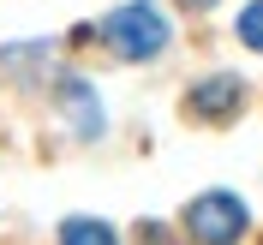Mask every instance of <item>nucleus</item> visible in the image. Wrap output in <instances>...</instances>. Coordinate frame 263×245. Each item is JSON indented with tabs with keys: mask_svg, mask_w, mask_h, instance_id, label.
<instances>
[{
	"mask_svg": "<svg viewBox=\"0 0 263 245\" xmlns=\"http://www.w3.org/2000/svg\"><path fill=\"white\" fill-rule=\"evenodd\" d=\"M102 42L120 54V60H156L167 48V18L149 6V0H126L120 12L102 18Z\"/></svg>",
	"mask_w": 263,
	"mask_h": 245,
	"instance_id": "nucleus-1",
	"label": "nucleus"
},
{
	"mask_svg": "<svg viewBox=\"0 0 263 245\" xmlns=\"http://www.w3.org/2000/svg\"><path fill=\"white\" fill-rule=\"evenodd\" d=\"M185 233L197 245H233L246 233V203L233 192H203L192 197V210H185Z\"/></svg>",
	"mask_w": 263,
	"mask_h": 245,
	"instance_id": "nucleus-2",
	"label": "nucleus"
},
{
	"mask_svg": "<svg viewBox=\"0 0 263 245\" xmlns=\"http://www.w3.org/2000/svg\"><path fill=\"white\" fill-rule=\"evenodd\" d=\"M239 102H246V84L233 78V72H215V78H203L192 96H185V114L215 120V126H221V120H233V114H239Z\"/></svg>",
	"mask_w": 263,
	"mask_h": 245,
	"instance_id": "nucleus-3",
	"label": "nucleus"
},
{
	"mask_svg": "<svg viewBox=\"0 0 263 245\" xmlns=\"http://www.w3.org/2000/svg\"><path fill=\"white\" fill-rule=\"evenodd\" d=\"M60 108L66 114H72V131H78V138H96L102 131V102H96V90H90V84H66L60 90Z\"/></svg>",
	"mask_w": 263,
	"mask_h": 245,
	"instance_id": "nucleus-4",
	"label": "nucleus"
},
{
	"mask_svg": "<svg viewBox=\"0 0 263 245\" xmlns=\"http://www.w3.org/2000/svg\"><path fill=\"white\" fill-rule=\"evenodd\" d=\"M60 245H120V239H114V228H108V221L78 215V221H66V228H60Z\"/></svg>",
	"mask_w": 263,
	"mask_h": 245,
	"instance_id": "nucleus-5",
	"label": "nucleus"
},
{
	"mask_svg": "<svg viewBox=\"0 0 263 245\" xmlns=\"http://www.w3.org/2000/svg\"><path fill=\"white\" fill-rule=\"evenodd\" d=\"M239 42L263 54V0H251L246 12H239Z\"/></svg>",
	"mask_w": 263,
	"mask_h": 245,
	"instance_id": "nucleus-6",
	"label": "nucleus"
},
{
	"mask_svg": "<svg viewBox=\"0 0 263 245\" xmlns=\"http://www.w3.org/2000/svg\"><path fill=\"white\" fill-rule=\"evenodd\" d=\"M138 245H174V239H167V228H156V221H138Z\"/></svg>",
	"mask_w": 263,
	"mask_h": 245,
	"instance_id": "nucleus-7",
	"label": "nucleus"
},
{
	"mask_svg": "<svg viewBox=\"0 0 263 245\" xmlns=\"http://www.w3.org/2000/svg\"><path fill=\"white\" fill-rule=\"evenodd\" d=\"M180 6H185V12H210L215 0H180Z\"/></svg>",
	"mask_w": 263,
	"mask_h": 245,
	"instance_id": "nucleus-8",
	"label": "nucleus"
}]
</instances>
